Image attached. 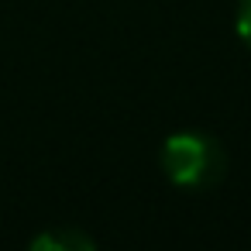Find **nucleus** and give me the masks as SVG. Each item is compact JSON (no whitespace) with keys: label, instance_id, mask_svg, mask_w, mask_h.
<instances>
[{"label":"nucleus","instance_id":"obj_1","mask_svg":"<svg viewBox=\"0 0 251 251\" xmlns=\"http://www.w3.org/2000/svg\"><path fill=\"white\" fill-rule=\"evenodd\" d=\"M158 162H162L165 179L182 189H210L227 172V155H224L220 141L210 134H200V131L169 134L162 141Z\"/></svg>","mask_w":251,"mask_h":251},{"label":"nucleus","instance_id":"obj_2","mask_svg":"<svg viewBox=\"0 0 251 251\" xmlns=\"http://www.w3.org/2000/svg\"><path fill=\"white\" fill-rule=\"evenodd\" d=\"M35 251H93L97 241L79 227H52L31 241Z\"/></svg>","mask_w":251,"mask_h":251},{"label":"nucleus","instance_id":"obj_3","mask_svg":"<svg viewBox=\"0 0 251 251\" xmlns=\"http://www.w3.org/2000/svg\"><path fill=\"white\" fill-rule=\"evenodd\" d=\"M234 25H237L241 42L251 49V0H237V18H234Z\"/></svg>","mask_w":251,"mask_h":251}]
</instances>
